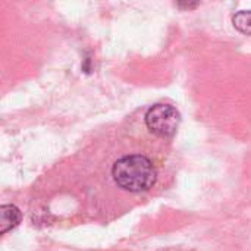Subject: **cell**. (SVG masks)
I'll list each match as a JSON object with an SVG mask.
<instances>
[{"mask_svg":"<svg viewBox=\"0 0 251 251\" xmlns=\"http://www.w3.org/2000/svg\"><path fill=\"white\" fill-rule=\"evenodd\" d=\"M178 6H179V7H184V9H194V7L199 6V3H197V1H196V3H187V1L182 3V1H179Z\"/></svg>","mask_w":251,"mask_h":251,"instance_id":"obj_5","label":"cell"},{"mask_svg":"<svg viewBox=\"0 0 251 251\" xmlns=\"http://www.w3.org/2000/svg\"><path fill=\"white\" fill-rule=\"evenodd\" d=\"M181 122L179 112L171 104H154L146 113L147 128L159 137H172Z\"/></svg>","mask_w":251,"mask_h":251,"instance_id":"obj_2","label":"cell"},{"mask_svg":"<svg viewBox=\"0 0 251 251\" xmlns=\"http://www.w3.org/2000/svg\"><path fill=\"white\" fill-rule=\"evenodd\" d=\"M22 221L21 210L13 204H3L0 207V234L4 235L10 229L16 228Z\"/></svg>","mask_w":251,"mask_h":251,"instance_id":"obj_3","label":"cell"},{"mask_svg":"<svg viewBox=\"0 0 251 251\" xmlns=\"http://www.w3.org/2000/svg\"><path fill=\"white\" fill-rule=\"evenodd\" d=\"M232 24L234 26L243 32V34H247L251 35V10H241V12H237L234 16H232Z\"/></svg>","mask_w":251,"mask_h":251,"instance_id":"obj_4","label":"cell"},{"mask_svg":"<svg viewBox=\"0 0 251 251\" xmlns=\"http://www.w3.org/2000/svg\"><path fill=\"white\" fill-rule=\"evenodd\" d=\"M112 176L119 188L129 193H141L150 190L156 184L157 172L149 157L131 154L115 162Z\"/></svg>","mask_w":251,"mask_h":251,"instance_id":"obj_1","label":"cell"}]
</instances>
